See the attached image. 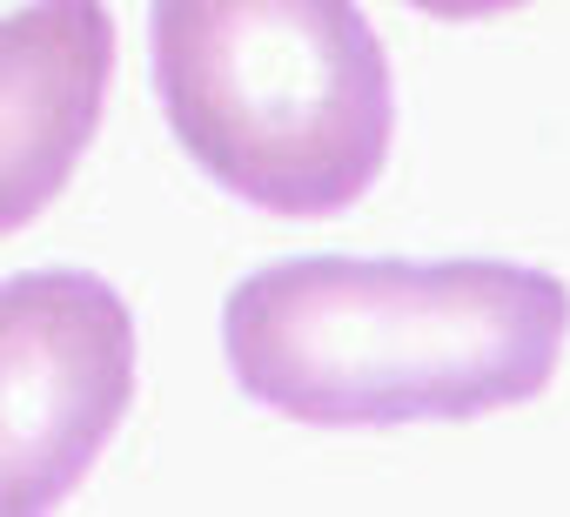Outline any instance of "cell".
Listing matches in <instances>:
<instances>
[{
  "mask_svg": "<svg viewBox=\"0 0 570 517\" xmlns=\"http://www.w3.org/2000/svg\"><path fill=\"white\" fill-rule=\"evenodd\" d=\"M570 290L530 263H363L296 255L222 303L242 397L309 430L463 423L550 390Z\"/></svg>",
  "mask_w": 570,
  "mask_h": 517,
  "instance_id": "6da1fadb",
  "label": "cell"
},
{
  "mask_svg": "<svg viewBox=\"0 0 570 517\" xmlns=\"http://www.w3.org/2000/svg\"><path fill=\"white\" fill-rule=\"evenodd\" d=\"M155 88L181 155L248 208L343 215L396 135V81L356 0H155Z\"/></svg>",
  "mask_w": 570,
  "mask_h": 517,
  "instance_id": "7a4b0ae2",
  "label": "cell"
},
{
  "mask_svg": "<svg viewBox=\"0 0 570 517\" xmlns=\"http://www.w3.org/2000/svg\"><path fill=\"white\" fill-rule=\"evenodd\" d=\"M135 403V316L108 276L0 283V517L68 504Z\"/></svg>",
  "mask_w": 570,
  "mask_h": 517,
  "instance_id": "3957f363",
  "label": "cell"
},
{
  "mask_svg": "<svg viewBox=\"0 0 570 517\" xmlns=\"http://www.w3.org/2000/svg\"><path fill=\"white\" fill-rule=\"evenodd\" d=\"M115 75L101 0H28L0 21V235L28 228L81 168Z\"/></svg>",
  "mask_w": 570,
  "mask_h": 517,
  "instance_id": "277c9868",
  "label": "cell"
},
{
  "mask_svg": "<svg viewBox=\"0 0 570 517\" xmlns=\"http://www.w3.org/2000/svg\"><path fill=\"white\" fill-rule=\"evenodd\" d=\"M410 8L430 14V21H490V14L523 8V0H410Z\"/></svg>",
  "mask_w": 570,
  "mask_h": 517,
  "instance_id": "5b68a950",
  "label": "cell"
}]
</instances>
